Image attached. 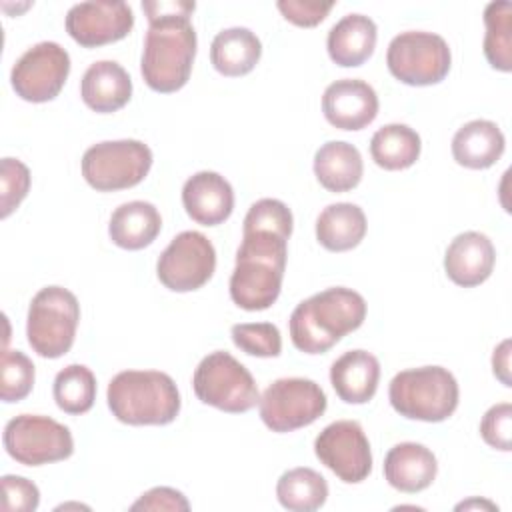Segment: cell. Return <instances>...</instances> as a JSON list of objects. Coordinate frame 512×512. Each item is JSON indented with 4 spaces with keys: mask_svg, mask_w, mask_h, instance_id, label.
<instances>
[{
    "mask_svg": "<svg viewBox=\"0 0 512 512\" xmlns=\"http://www.w3.org/2000/svg\"><path fill=\"white\" fill-rule=\"evenodd\" d=\"M70 74V54L58 42H38L28 48L12 66L10 84L26 102L54 100Z\"/></svg>",
    "mask_w": 512,
    "mask_h": 512,
    "instance_id": "13",
    "label": "cell"
},
{
    "mask_svg": "<svg viewBox=\"0 0 512 512\" xmlns=\"http://www.w3.org/2000/svg\"><path fill=\"white\" fill-rule=\"evenodd\" d=\"M328 400L320 384L310 378H278L260 396L262 422L272 432H294L310 426L326 412Z\"/></svg>",
    "mask_w": 512,
    "mask_h": 512,
    "instance_id": "11",
    "label": "cell"
},
{
    "mask_svg": "<svg viewBox=\"0 0 512 512\" xmlns=\"http://www.w3.org/2000/svg\"><path fill=\"white\" fill-rule=\"evenodd\" d=\"M366 216L358 204H328L316 218V240L330 252L356 248L366 236Z\"/></svg>",
    "mask_w": 512,
    "mask_h": 512,
    "instance_id": "27",
    "label": "cell"
},
{
    "mask_svg": "<svg viewBox=\"0 0 512 512\" xmlns=\"http://www.w3.org/2000/svg\"><path fill=\"white\" fill-rule=\"evenodd\" d=\"M380 380V362L366 350H348L330 366V384L346 404H366L374 398Z\"/></svg>",
    "mask_w": 512,
    "mask_h": 512,
    "instance_id": "21",
    "label": "cell"
},
{
    "mask_svg": "<svg viewBox=\"0 0 512 512\" xmlns=\"http://www.w3.org/2000/svg\"><path fill=\"white\" fill-rule=\"evenodd\" d=\"M366 300L352 288L332 286L302 300L290 314L292 344L304 354H324L362 326Z\"/></svg>",
    "mask_w": 512,
    "mask_h": 512,
    "instance_id": "2",
    "label": "cell"
},
{
    "mask_svg": "<svg viewBox=\"0 0 512 512\" xmlns=\"http://www.w3.org/2000/svg\"><path fill=\"white\" fill-rule=\"evenodd\" d=\"M186 214L202 226H218L234 210V190L230 182L212 170L192 174L182 186Z\"/></svg>",
    "mask_w": 512,
    "mask_h": 512,
    "instance_id": "18",
    "label": "cell"
},
{
    "mask_svg": "<svg viewBox=\"0 0 512 512\" xmlns=\"http://www.w3.org/2000/svg\"><path fill=\"white\" fill-rule=\"evenodd\" d=\"M112 416L130 426H164L180 414L176 382L160 370H122L106 390Z\"/></svg>",
    "mask_w": 512,
    "mask_h": 512,
    "instance_id": "4",
    "label": "cell"
},
{
    "mask_svg": "<svg viewBox=\"0 0 512 512\" xmlns=\"http://www.w3.org/2000/svg\"><path fill=\"white\" fill-rule=\"evenodd\" d=\"M378 94L360 78H342L322 94L324 118L340 130H362L378 116Z\"/></svg>",
    "mask_w": 512,
    "mask_h": 512,
    "instance_id": "16",
    "label": "cell"
},
{
    "mask_svg": "<svg viewBox=\"0 0 512 512\" xmlns=\"http://www.w3.org/2000/svg\"><path fill=\"white\" fill-rule=\"evenodd\" d=\"M392 408L422 422H442L458 408L460 388L454 374L444 366H420L398 372L388 386Z\"/></svg>",
    "mask_w": 512,
    "mask_h": 512,
    "instance_id": "5",
    "label": "cell"
},
{
    "mask_svg": "<svg viewBox=\"0 0 512 512\" xmlns=\"http://www.w3.org/2000/svg\"><path fill=\"white\" fill-rule=\"evenodd\" d=\"M78 322V298L68 288L46 286L34 294L28 306V344L42 358H60L72 348Z\"/></svg>",
    "mask_w": 512,
    "mask_h": 512,
    "instance_id": "6",
    "label": "cell"
},
{
    "mask_svg": "<svg viewBox=\"0 0 512 512\" xmlns=\"http://www.w3.org/2000/svg\"><path fill=\"white\" fill-rule=\"evenodd\" d=\"M2 480V510L4 512H34L40 504L38 486L16 474H6Z\"/></svg>",
    "mask_w": 512,
    "mask_h": 512,
    "instance_id": "37",
    "label": "cell"
},
{
    "mask_svg": "<svg viewBox=\"0 0 512 512\" xmlns=\"http://www.w3.org/2000/svg\"><path fill=\"white\" fill-rule=\"evenodd\" d=\"M506 148V138L492 120H470L460 126L452 138L454 160L470 170L490 168L500 160Z\"/></svg>",
    "mask_w": 512,
    "mask_h": 512,
    "instance_id": "23",
    "label": "cell"
},
{
    "mask_svg": "<svg viewBox=\"0 0 512 512\" xmlns=\"http://www.w3.org/2000/svg\"><path fill=\"white\" fill-rule=\"evenodd\" d=\"M80 96L98 114L116 112L132 98L130 74L114 60H98L86 68L80 80Z\"/></svg>",
    "mask_w": 512,
    "mask_h": 512,
    "instance_id": "20",
    "label": "cell"
},
{
    "mask_svg": "<svg viewBox=\"0 0 512 512\" xmlns=\"http://www.w3.org/2000/svg\"><path fill=\"white\" fill-rule=\"evenodd\" d=\"M470 508H486V510H496L498 512V506L490 500H478V498H472V500H466V502H460L456 506V510H470Z\"/></svg>",
    "mask_w": 512,
    "mask_h": 512,
    "instance_id": "41",
    "label": "cell"
},
{
    "mask_svg": "<svg viewBox=\"0 0 512 512\" xmlns=\"http://www.w3.org/2000/svg\"><path fill=\"white\" fill-rule=\"evenodd\" d=\"M492 372L494 376L504 384V386H512L510 380V338L502 340L492 354Z\"/></svg>",
    "mask_w": 512,
    "mask_h": 512,
    "instance_id": "40",
    "label": "cell"
},
{
    "mask_svg": "<svg viewBox=\"0 0 512 512\" xmlns=\"http://www.w3.org/2000/svg\"><path fill=\"white\" fill-rule=\"evenodd\" d=\"M286 258L288 238L266 230L242 232L230 276L232 302L248 312L270 308L282 290Z\"/></svg>",
    "mask_w": 512,
    "mask_h": 512,
    "instance_id": "3",
    "label": "cell"
},
{
    "mask_svg": "<svg viewBox=\"0 0 512 512\" xmlns=\"http://www.w3.org/2000/svg\"><path fill=\"white\" fill-rule=\"evenodd\" d=\"M422 140L408 124L392 122L378 128L370 140V156L384 170H406L418 158Z\"/></svg>",
    "mask_w": 512,
    "mask_h": 512,
    "instance_id": "28",
    "label": "cell"
},
{
    "mask_svg": "<svg viewBox=\"0 0 512 512\" xmlns=\"http://www.w3.org/2000/svg\"><path fill=\"white\" fill-rule=\"evenodd\" d=\"M316 458L342 482L358 484L372 472V450L356 420H336L314 440Z\"/></svg>",
    "mask_w": 512,
    "mask_h": 512,
    "instance_id": "14",
    "label": "cell"
},
{
    "mask_svg": "<svg viewBox=\"0 0 512 512\" xmlns=\"http://www.w3.org/2000/svg\"><path fill=\"white\" fill-rule=\"evenodd\" d=\"M52 394L62 412L84 414L96 400V376L84 364H68L56 374Z\"/></svg>",
    "mask_w": 512,
    "mask_h": 512,
    "instance_id": "31",
    "label": "cell"
},
{
    "mask_svg": "<svg viewBox=\"0 0 512 512\" xmlns=\"http://www.w3.org/2000/svg\"><path fill=\"white\" fill-rule=\"evenodd\" d=\"M66 508H86L88 510V506H82V504H62L56 510H66Z\"/></svg>",
    "mask_w": 512,
    "mask_h": 512,
    "instance_id": "42",
    "label": "cell"
},
{
    "mask_svg": "<svg viewBox=\"0 0 512 512\" xmlns=\"http://www.w3.org/2000/svg\"><path fill=\"white\" fill-rule=\"evenodd\" d=\"M130 510H170V512H186L190 510V502L186 496L170 486H156L144 492L132 506Z\"/></svg>",
    "mask_w": 512,
    "mask_h": 512,
    "instance_id": "39",
    "label": "cell"
},
{
    "mask_svg": "<svg viewBox=\"0 0 512 512\" xmlns=\"http://www.w3.org/2000/svg\"><path fill=\"white\" fill-rule=\"evenodd\" d=\"M276 498L280 506L290 512H314L324 506L328 498V482L320 472L298 466L278 478Z\"/></svg>",
    "mask_w": 512,
    "mask_h": 512,
    "instance_id": "29",
    "label": "cell"
},
{
    "mask_svg": "<svg viewBox=\"0 0 512 512\" xmlns=\"http://www.w3.org/2000/svg\"><path fill=\"white\" fill-rule=\"evenodd\" d=\"M292 224H294L292 212L282 200L260 198L248 208V212L244 216L242 232L266 230V232H276L284 238H290Z\"/></svg>",
    "mask_w": 512,
    "mask_h": 512,
    "instance_id": "34",
    "label": "cell"
},
{
    "mask_svg": "<svg viewBox=\"0 0 512 512\" xmlns=\"http://www.w3.org/2000/svg\"><path fill=\"white\" fill-rule=\"evenodd\" d=\"M494 262L496 250L492 240L476 230L458 234L444 252L446 276L462 288L486 282L494 270Z\"/></svg>",
    "mask_w": 512,
    "mask_h": 512,
    "instance_id": "17",
    "label": "cell"
},
{
    "mask_svg": "<svg viewBox=\"0 0 512 512\" xmlns=\"http://www.w3.org/2000/svg\"><path fill=\"white\" fill-rule=\"evenodd\" d=\"M66 32L84 48L118 42L134 26V12L122 0L78 2L66 12Z\"/></svg>",
    "mask_w": 512,
    "mask_h": 512,
    "instance_id": "15",
    "label": "cell"
},
{
    "mask_svg": "<svg viewBox=\"0 0 512 512\" xmlns=\"http://www.w3.org/2000/svg\"><path fill=\"white\" fill-rule=\"evenodd\" d=\"M82 176L98 192H114L140 184L152 168V150L142 140H104L82 156Z\"/></svg>",
    "mask_w": 512,
    "mask_h": 512,
    "instance_id": "8",
    "label": "cell"
},
{
    "mask_svg": "<svg viewBox=\"0 0 512 512\" xmlns=\"http://www.w3.org/2000/svg\"><path fill=\"white\" fill-rule=\"evenodd\" d=\"M438 474V460L430 448L418 442H400L384 458L386 482L406 494L426 490Z\"/></svg>",
    "mask_w": 512,
    "mask_h": 512,
    "instance_id": "19",
    "label": "cell"
},
{
    "mask_svg": "<svg viewBox=\"0 0 512 512\" xmlns=\"http://www.w3.org/2000/svg\"><path fill=\"white\" fill-rule=\"evenodd\" d=\"M376 40L378 28L370 16L346 14L328 30L326 48L334 64L354 68L372 56Z\"/></svg>",
    "mask_w": 512,
    "mask_h": 512,
    "instance_id": "22",
    "label": "cell"
},
{
    "mask_svg": "<svg viewBox=\"0 0 512 512\" xmlns=\"http://www.w3.org/2000/svg\"><path fill=\"white\" fill-rule=\"evenodd\" d=\"M510 430H512V404L510 402H500V404L490 406L480 420L482 440L496 450L510 452V446H512Z\"/></svg>",
    "mask_w": 512,
    "mask_h": 512,
    "instance_id": "36",
    "label": "cell"
},
{
    "mask_svg": "<svg viewBox=\"0 0 512 512\" xmlns=\"http://www.w3.org/2000/svg\"><path fill=\"white\" fill-rule=\"evenodd\" d=\"M196 4L188 0H146L148 18L140 72L148 88L170 94L180 90L192 72L196 56V30L190 22Z\"/></svg>",
    "mask_w": 512,
    "mask_h": 512,
    "instance_id": "1",
    "label": "cell"
},
{
    "mask_svg": "<svg viewBox=\"0 0 512 512\" xmlns=\"http://www.w3.org/2000/svg\"><path fill=\"white\" fill-rule=\"evenodd\" d=\"M236 348L258 358H276L282 352V336L272 322H242L230 330Z\"/></svg>",
    "mask_w": 512,
    "mask_h": 512,
    "instance_id": "32",
    "label": "cell"
},
{
    "mask_svg": "<svg viewBox=\"0 0 512 512\" xmlns=\"http://www.w3.org/2000/svg\"><path fill=\"white\" fill-rule=\"evenodd\" d=\"M30 190V170L18 158H2L0 162V216L8 218Z\"/></svg>",
    "mask_w": 512,
    "mask_h": 512,
    "instance_id": "35",
    "label": "cell"
},
{
    "mask_svg": "<svg viewBox=\"0 0 512 512\" xmlns=\"http://www.w3.org/2000/svg\"><path fill=\"white\" fill-rule=\"evenodd\" d=\"M484 56L500 72L512 70V4L496 0L484 8Z\"/></svg>",
    "mask_w": 512,
    "mask_h": 512,
    "instance_id": "30",
    "label": "cell"
},
{
    "mask_svg": "<svg viewBox=\"0 0 512 512\" xmlns=\"http://www.w3.org/2000/svg\"><path fill=\"white\" fill-rule=\"evenodd\" d=\"M262 56L260 38L244 26L220 30L210 44V62L222 76H244L252 72Z\"/></svg>",
    "mask_w": 512,
    "mask_h": 512,
    "instance_id": "26",
    "label": "cell"
},
{
    "mask_svg": "<svg viewBox=\"0 0 512 512\" xmlns=\"http://www.w3.org/2000/svg\"><path fill=\"white\" fill-rule=\"evenodd\" d=\"M216 270L214 244L196 230L176 234L156 262L158 280L172 292L202 288Z\"/></svg>",
    "mask_w": 512,
    "mask_h": 512,
    "instance_id": "12",
    "label": "cell"
},
{
    "mask_svg": "<svg viewBox=\"0 0 512 512\" xmlns=\"http://www.w3.org/2000/svg\"><path fill=\"white\" fill-rule=\"evenodd\" d=\"M2 442L8 456L24 466H42L66 460L74 452L70 428L40 414L14 416L4 426Z\"/></svg>",
    "mask_w": 512,
    "mask_h": 512,
    "instance_id": "10",
    "label": "cell"
},
{
    "mask_svg": "<svg viewBox=\"0 0 512 512\" xmlns=\"http://www.w3.org/2000/svg\"><path fill=\"white\" fill-rule=\"evenodd\" d=\"M276 8L282 16L302 28H310L320 24L328 12L334 8V2H318V0H278Z\"/></svg>",
    "mask_w": 512,
    "mask_h": 512,
    "instance_id": "38",
    "label": "cell"
},
{
    "mask_svg": "<svg viewBox=\"0 0 512 512\" xmlns=\"http://www.w3.org/2000/svg\"><path fill=\"white\" fill-rule=\"evenodd\" d=\"M34 364L20 350H4L2 352V368H0V398L4 402H20L24 400L34 386Z\"/></svg>",
    "mask_w": 512,
    "mask_h": 512,
    "instance_id": "33",
    "label": "cell"
},
{
    "mask_svg": "<svg viewBox=\"0 0 512 512\" xmlns=\"http://www.w3.org/2000/svg\"><path fill=\"white\" fill-rule=\"evenodd\" d=\"M162 230V216L152 202L130 200L120 204L108 222L110 240L124 250L150 246Z\"/></svg>",
    "mask_w": 512,
    "mask_h": 512,
    "instance_id": "24",
    "label": "cell"
},
{
    "mask_svg": "<svg viewBox=\"0 0 512 512\" xmlns=\"http://www.w3.org/2000/svg\"><path fill=\"white\" fill-rule=\"evenodd\" d=\"M390 74L408 86H430L442 82L452 64L448 42L426 30H406L394 36L386 50Z\"/></svg>",
    "mask_w": 512,
    "mask_h": 512,
    "instance_id": "9",
    "label": "cell"
},
{
    "mask_svg": "<svg viewBox=\"0 0 512 512\" xmlns=\"http://www.w3.org/2000/svg\"><path fill=\"white\" fill-rule=\"evenodd\" d=\"M192 388L202 404L230 414L248 412L260 400L250 370L226 350H214L200 360Z\"/></svg>",
    "mask_w": 512,
    "mask_h": 512,
    "instance_id": "7",
    "label": "cell"
},
{
    "mask_svg": "<svg viewBox=\"0 0 512 512\" xmlns=\"http://www.w3.org/2000/svg\"><path fill=\"white\" fill-rule=\"evenodd\" d=\"M364 174L360 150L344 140H330L314 154V176L330 192L356 188Z\"/></svg>",
    "mask_w": 512,
    "mask_h": 512,
    "instance_id": "25",
    "label": "cell"
}]
</instances>
